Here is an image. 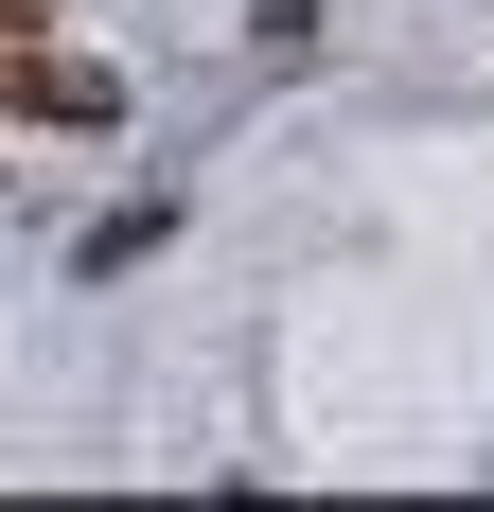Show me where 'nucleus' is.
<instances>
[{
	"label": "nucleus",
	"instance_id": "nucleus-1",
	"mask_svg": "<svg viewBox=\"0 0 494 512\" xmlns=\"http://www.w3.org/2000/svg\"><path fill=\"white\" fill-rule=\"evenodd\" d=\"M0 124H124V71L53 36H0Z\"/></svg>",
	"mask_w": 494,
	"mask_h": 512
},
{
	"label": "nucleus",
	"instance_id": "nucleus-2",
	"mask_svg": "<svg viewBox=\"0 0 494 512\" xmlns=\"http://www.w3.org/2000/svg\"><path fill=\"white\" fill-rule=\"evenodd\" d=\"M36 18H53V0H0V36H36Z\"/></svg>",
	"mask_w": 494,
	"mask_h": 512
}]
</instances>
